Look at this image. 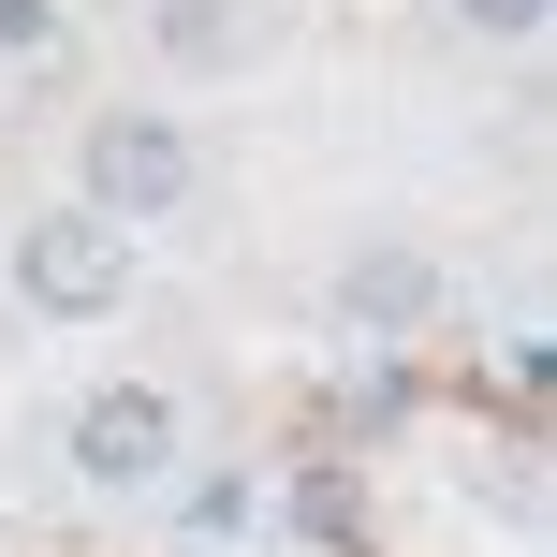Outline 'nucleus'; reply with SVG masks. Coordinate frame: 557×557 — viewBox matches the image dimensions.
<instances>
[{
	"label": "nucleus",
	"instance_id": "obj_1",
	"mask_svg": "<svg viewBox=\"0 0 557 557\" xmlns=\"http://www.w3.org/2000/svg\"><path fill=\"white\" fill-rule=\"evenodd\" d=\"M191 206V133H176L162 103H117V117H88V221H176Z\"/></svg>",
	"mask_w": 557,
	"mask_h": 557
},
{
	"label": "nucleus",
	"instance_id": "obj_2",
	"mask_svg": "<svg viewBox=\"0 0 557 557\" xmlns=\"http://www.w3.org/2000/svg\"><path fill=\"white\" fill-rule=\"evenodd\" d=\"M15 294L45 308V323H103L117 294H133V235L88 221V206H59V221H15Z\"/></svg>",
	"mask_w": 557,
	"mask_h": 557
},
{
	"label": "nucleus",
	"instance_id": "obj_3",
	"mask_svg": "<svg viewBox=\"0 0 557 557\" xmlns=\"http://www.w3.org/2000/svg\"><path fill=\"white\" fill-rule=\"evenodd\" d=\"M74 470L117 484V499L162 484V470H176V396H162V382H88V396H74Z\"/></svg>",
	"mask_w": 557,
	"mask_h": 557
},
{
	"label": "nucleus",
	"instance_id": "obj_4",
	"mask_svg": "<svg viewBox=\"0 0 557 557\" xmlns=\"http://www.w3.org/2000/svg\"><path fill=\"white\" fill-rule=\"evenodd\" d=\"M425 308H441V264H425V250H352V264H337V323L411 337Z\"/></svg>",
	"mask_w": 557,
	"mask_h": 557
},
{
	"label": "nucleus",
	"instance_id": "obj_5",
	"mask_svg": "<svg viewBox=\"0 0 557 557\" xmlns=\"http://www.w3.org/2000/svg\"><path fill=\"white\" fill-rule=\"evenodd\" d=\"M162 59L221 74V59H235V0H162Z\"/></svg>",
	"mask_w": 557,
	"mask_h": 557
},
{
	"label": "nucleus",
	"instance_id": "obj_6",
	"mask_svg": "<svg viewBox=\"0 0 557 557\" xmlns=\"http://www.w3.org/2000/svg\"><path fill=\"white\" fill-rule=\"evenodd\" d=\"M191 529H206V543H235V529H250V484H235V470H221V484H191Z\"/></svg>",
	"mask_w": 557,
	"mask_h": 557
},
{
	"label": "nucleus",
	"instance_id": "obj_7",
	"mask_svg": "<svg viewBox=\"0 0 557 557\" xmlns=\"http://www.w3.org/2000/svg\"><path fill=\"white\" fill-rule=\"evenodd\" d=\"M455 15H470V29H499V45H529V29L557 15V0H455Z\"/></svg>",
	"mask_w": 557,
	"mask_h": 557
},
{
	"label": "nucleus",
	"instance_id": "obj_8",
	"mask_svg": "<svg viewBox=\"0 0 557 557\" xmlns=\"http://www.w3.org/2000/svg\"><path fill=\"white\" fill-rule=\"evenodd\" d=\"M59 29V0H0V45H45Z\"/></svg>",
	"mask_w": 557,
	"mask_h": 557
}]
</instances>
